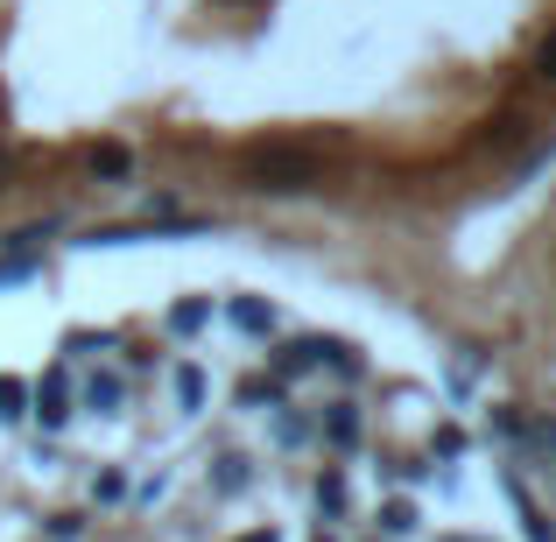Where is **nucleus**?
Returning <instances> with one entry per match:
<instances>
[{"instance_id": "nucleus-1", "label": "nucleus", "mask_w": 556, "mask_h": 542, "mask_svg": "<svg viewBox=\"0 0 556 542\" xmlns=\"http://www.w3.org/2000/svg\"><path fill=\"white\" fill-rule=\"evenodd\" d=\"M0 542H543L493 416L289 247L71 240L0 268Z\"/></svg>"}, {"instance_id": "nucleus-2", "label": "nucleus", "mask_w": 556, "mask_h": 542, "mask_svg": "<svg viewBox=\"0 0 556 542\" xmlns=\"http://www.w3.org/2000/svg\"><path fill=\"white\" fill-rule=\"evenodd\" d=\"M549 141L556 0H0L14 247L444 226Z\"/></svg>"}, {"instance_id": "nucleus-3", "label": "nucleus", "mask_w": 556, "mask_h": 542, "mask_svg": "<svg viewBox=\"0 0 556 542\" xmlns=\"http://www.w3.org/2000/svg\"><path fill=\"white\" fill-rule=\"evenodd\" d=\"M535 198L515 226V247H507L501 275V325H507V353L521 360V374L556 402V141L535 163Z\"/></svg>"}]
</instances>
